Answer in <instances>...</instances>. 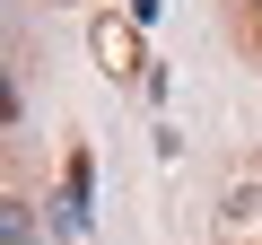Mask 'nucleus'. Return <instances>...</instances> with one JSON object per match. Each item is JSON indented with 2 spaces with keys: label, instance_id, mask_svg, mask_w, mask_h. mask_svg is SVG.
Returning a JSON list of instances; mask_svg holds the SVG:
<instances>
[{
  "label": "nucleus",
  "instance_id": "nucleus-1",
  "mask_svg": "<svg viewBox=\"0 0 262 245\" xmlns=\"http://www.w3.org/2000/svg\"><path fill=\"white\" fill-rule=\"evenodd\" d=\"M88 184H96V167H88V149H70V167H61V219L70 228L88 219Z\"/></svg>",
  "mask_w": 262,
  "mask_h": 245
},
{
  "label": "nucleus",
  "instance_id": "nucleus-2",
  "mask_svg": "<svg viewBox=\"0 0 262 245\" xmlns=\"http://www.w3.org/2000/svg\"><path fill=\"white\" fill-rule=\"evenodd\" d=\"M96 62H105V70H140V44H131V27H96Z\"/></svg>",
  "mask_w": 262,
  "mask_h": 245
},
{
  "label": "nucleus",
  "instance_id": "nucleus-3",
  "mask_svg": "<svg viewBox=\"0 0 262 245\" xmlns=\"http://www.w3.org/2000/svg\"><path fill=\"white\" fill-rule=\"evenodd\" d=\"M253 44H262V0H253Z\"/></svg>",
  "mask_w": 262,
  "mask_h": 245
}]
</instances>
